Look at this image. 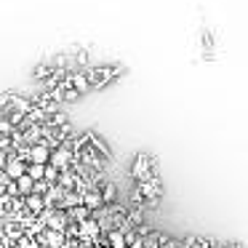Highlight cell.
<instances>
[{"label": "cell", "mask_w": 248, "mask_h": 248, "mask_svg": "<svg viewBox=\"0 0 248 248\" xmlns=\"http://www.w3.org/2000/svg\"><path fill=\"white\" fill-rule=\"evenodd\" d=\"M48 189H51V184H48V182H43V179L32 182V192H35V195H46Z\"/></svg>", "instance_id": "obj_12"}, {"label": "cell", "mask_w": 248, "mask_h": 248, "mask_svg": "<svg viewBox=\"0 0 248 248\" xmlns=\"http://www.w3.org/2000/svg\"><path fill=\"white\" fill-rule=\"evenodd\" d=\"M51 72H54V67L43 64V67H38V70H35V78H40V80H43V78H48Z\"/></svg>", "instance_id": "obj_14"}, {"label": "cell", "mask_w": 248, "mask_h": 248, "mask_svg": "<svg viewBox=\"0 0 248 248\" xmlns=\"http://www.w3.org/2000/svg\"><path fill=\"white\" fill-rule=\"evenodd\" d=\"M136 187H139L141 198H144V203L150 205V208H155L157 200L163 198V184H160L157 176H150V179H144V182H136Z\"/></svg>", "instance_id": "obj_2"}, {"label": "cell", "mask_w": 248, "mask_h": 248, "mask_svg": "<svg viewBox=\"0 0 248 248\" xmlns=\"http://www.w3.org/2000/svg\"><path fill=\"white\" fill-rule=\"evenodd\" d=\"M0 150H11V136H0Z\"/></svg>", "instance_id": "obj_15"}, {"label": "cell", "mask_w": 248, "mask_h": 248, "mask_svg": "<svg viewBox=\"0 0 248 248\" xmlns=\"http://www.w3.org/2000/svg\"><path fill=\"white\" fill-rule=\"evenodd\" d=\"M152 176V157L147 152H139L131 163V179L134 182H144V179Z\"/></svg>", "instance_id": "obj_3"}, {"label": "cell", "mask_w": 248, "mask_h": 248, "mask_svg": "<svg viewBox=\"0 0 248 248\" xmlns=\"http://www.w3.org/2000/svg\"><path fill=\"white\" fill-rule=\"evenodd\" d=\"M224 248H243V243H230V246H224Z\"/></svg>", "instance_id": "obj_16"}, {"label": "cell", "mask_w": 248, "mask_h": 248, "mask_svg": "<svg viewBox=\"0 0 248 248\" xmlns=\"http://www.w3.org/2000/svg\"><path fill=\"white\" fill-rule=\"evenodd\" d=\"M67 216H70V221L80 224V221H86L88 216H91V211H88L86 205H75V208H70V211H67Z\"/></svg>", "instance_id": "obj_9"}, {"label": "cell", "mask_w": 248, "mask_h": 248, "mask_svg": "<svg viewBox=\"0 0 248 248\" xmlns=\"http://www.w3.org/2000/svg\"><path fill=\"white\" fill-rule=\"evenodd\" d=\"M56 179H59V168L51 166V163H46V166H43V182L56 184Z\"/></svg>", "instance_id": "obj_11"}, {"label": "cell", "mask_w": 248, "mask_h": 248, "mask_svg": "<svg viewBox=\"0 0 248 248\" xmlns=\"http://www.w3.org/2000/svg\"><path fill=\"white\" fill-rule=\"evenodd\" d=\"M48 155H51V147L38 141V144H30V152H27V163H48Z\"/></svg>", "instance_id": "obj_7"}, {"label": "cell", "mask_w": 248, "mask_h": 248, "mask_svg": "<svg viewBox=\"0 0 248 248\" xmlns=\"http://www.w3.org/2000/svg\"><path fill=\"white\" fill-rule=\"evenodd\" d=\"M131 205H139V208H144V198H141L139 187H134V189H131Z\"/></svg>", "instance_id": "obj_13"}, {"label": "cell", "mask_w": 248, "mask_h": 248, "mask_svg": "<svg viewBox=\"0 0 248 248\" xmlns=\"http://www.w3.org/2000/svg\"><path fill=\"white\" fill-rule=\"evenodd\" d=\"M64 86H67V88H75L78 93L91 91V86H88V80H86V72H67Z\"/></svg>", "instance_id": "obj_6"}, {"label": "cell", "mask_w": 248, "mask_h": 248, "mask_svg": "<svg viewBox=\"0 0 248 248\" xmlns=\"http://www.w3.org/2000/svg\"><path fill=\"white\" fill-rule=\"evenodd\" d=\"M107 246L109 248H125V235L120 230H109L107 232Z\"/></svg>", "instance_id": "obj_10"}, {"label": "cell", "mask_w": 248, "mask_h": 248, "mask_svg": "<svg viewBox=\"0 0 248 248\" xmlns=\"http://www.w3.org/2000/svg\"><path fill=\"white\" fill-rule=\"evenodd\" d=\"M80 205H86L88 211H96V208H102L104 205V200H102V195H99V189H86V192L80 195Z\"/></svg>", "instance_id": "obj_8"}, {"label": "cell", "mask_w": 248, "mask_h": 248, "mask_svg": "<svg viewBox=\"0 0 248 248\" xmlns=\"http://www.w3.org/2000/svg\"><path fill=\"white\" fill-rule=\"evenodd\" d=\"M72 147H70V141H62V144H56L54 150H51V155H48V163L51 166H56L59 171H64V168H70V163H72Z\"/></svg>", "instance_id": "obj_4"}, {"label": "cell", "mask_w": 248, "mask_h": 248, "mask_svg": "<svg viewBox=\"0 0 248 248\" xmlns=\"http://www.w3.org/2000/svg\"><path fill=\"white\" fill-rule=\"evenodd\" d=\"M120 72H123L120 67H91V70L86 72V80L91 88H102V86H107L109 80H115Z\"/></svg>", "instance_id": "obj_1"}, {"label": "cell", "mask_w": 248, "mask_h": 248, "mask_svg": "<svg viewBox=\"0 0 248 248\" xmlns=\"http://www.w3.org/2000/svg\"><path fill=\"white\" fill-rule=\"evenodd\" d=\"M24 168H27V163L14 155V150H8V160H6V166H3V173H6L8 179H19L24 173Z\"/></svg>", "instance_id": "obj_5"}, {"label": "cell", "mask_w": 248, "mask_h": 248, "mask_svg": "<svg viewBox=\"0 0 248 248\" xmlns=\"http://www.w3.org/2000/svg\"><path fill=\"white\" fill-rule=\"evenodd\" d=\"M104 248H109V246H104Z\"/></svg>", "instance_id": "obj_17"}]
</instances>
